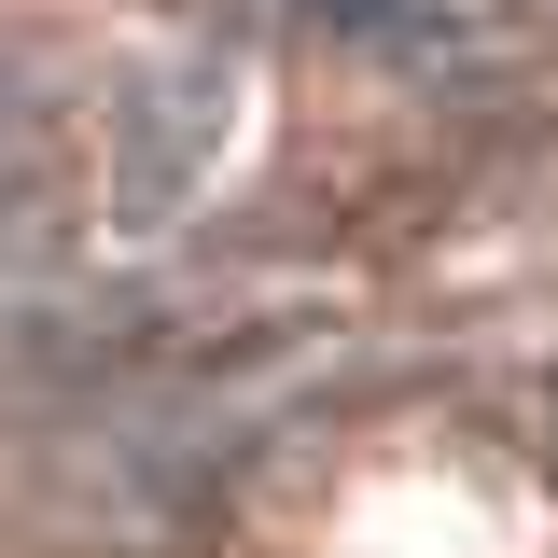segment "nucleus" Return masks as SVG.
I'll return each instance as SVG.
<instances>
[{
	"instance_id": "obj_1",
	"label": "nucleus",
	"mask_w": 558,
	"mask_h": 558,
	"mask_svg": "<svg viewBox=\"0 0 558 558\" xmlns=\"http://www.w3.org/2000/svg\"><path fill=\"white\" fill-rule=\"evenodd\" d=\"M223 154H238V70L223 57H154L126 70V98H112V238H168L182 209L223 182Z\"/></svg>"
},
{
	"instance_id": "obj_2",
	"label": "nucleus",
	"mask_w": 558,
	"mask_h": 558,
	"mask_svg": "<svg viewBox=\"0 0 558 558\" xmlns=\"http://www.w3.org/2000/svg\"><path fill=\"white\" fill-rule=\"evenodd\" d=\"M28 154H43V112H28V98L0 84V209L28 196Z\"/></svg>"
}]
</instances>
